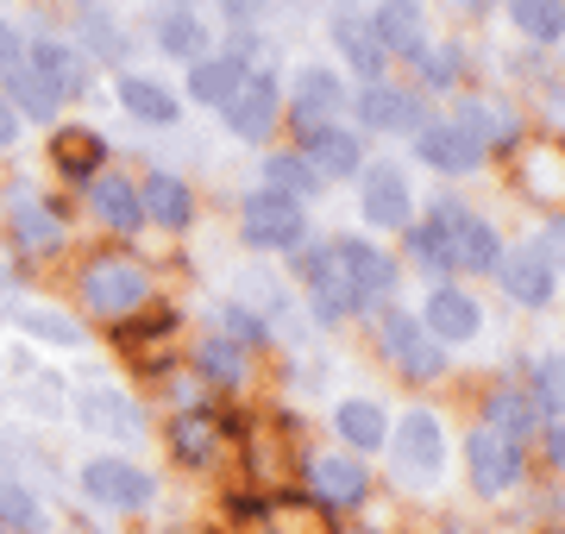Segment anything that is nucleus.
Here are the masks:
<instances>
[{
	"label": "nucleus",
	"instance_id": "f257e3e1",
	"mask_svg": "<svg viewBox=\"0 0 565 534\" xmlns=\"http://www.w3.org/2000/svg\"><path fill=\"white\" fill-rule=\"evenodd\" d=\"M82 302L102 314V321H126L132 309L151 302V284H145V270L126 265V258H95V265L82 270Z\"/></svg>",
	"mask_w": 565,
	"mask_h": 534
},
{
	"label": "nucleus",
	"instance_id": "f03ea898",
	"mask_svg": "<svg viewBox=\"0 0 565 534\" xmlns=\"http://www.w3.org/2000/svg\"><path fill=\"white\" fill-rule=\"evenodd\" d=\"M245 246L258 252H296L308 239V214L302 202H289L277 189H258V195H245Z\"/></svg>",
	"mask_w": 565,
	"mask_h": 534
},
{
	"label": "nucleus",
	"instance_id": "7ed1b4c3",
	"mask_svg": "<svg viewBox=\"0 0 565 534\" xmlns=\"http://www.w3.org/2000/svg\"><path fill=\"white\" fill-rule=\"evenodd\" d=\"M277 76L270 70H252V76H239V88L226 95V126H233V139H245V145H264L270 139V126H277Z\"/></svg>",
	"mask_w": 565,
	"mask_h": 534
},
{
	"label": "nucleus",
	"instance_id": "20e7f679",
	"mask_svg": "<svg viewBox=\"0 0 565 534\" xmlns=\"http://www.w3.org/2000/svg\"><path fill=\"white\" fill-rule=\"evenodd\" d=\"M345 107V83L327 70V63H302L296 70V95H289V114H296V132H321L333 126V114Z\"/></svg>",
	"mask_w": 565,
	"mask_h": 534
},
{
	"label": "nucleus",
	"instance_id": "39448f33",
	"mask_svg": "<svg viewBox=\"0 0 565 534\" xmlns=\"http://www.w3.org/2000/svg\"><path fill=\"white\" fill-rule=\"evenodd\" d=\"M377 340H384V359L403 371V377H440L446 359H440V346L422 333V321H415V314H396V309H390L384 328H377Z\"/></svg>",
	"mask_w": 565,
	"mask_h": 534
},
{
	"label": "nucleus",
	"instance_id": "423d86ee",
	"mask_svg": "<svg viewBox=\"0 0 565 534\" xmlns=\"http://www.w3.org/2000/svg\"><path fill=\"white\" fill-rule=\"evenodd\" d=\"M465 459H471V484L484 496H503L522 484V447L515 440H503V434L478 428L471 434V447H465Z\"/></svg>",
	"mask_w": 565,
	"mask_h": 534
},
{
	"label": "nucleus",
	"instance_id": "0eeeda50",
	"mask_svg": "<svg viewBox=\"0 0 565 534\" xmlns=\"http://www.w3.org/2000/svg\"><path fill=\"white\" fill-rule=\"evenodd\" d=\"M333 265H340L345 289L359 296V309L371 302V296H384V289L396 284V258L377 252L371 239H333Z\"/></svg>",
	"mask_w": 565,
	"mask_h": 534
},
{
	"label": "nucleus",
	"instance_id": "6e6552de",
	"mask_svg": "<svg viewBox=\"0 0 565 534\" xmlns=\"http://www.w3.org/2000/svg\"><path fill=\"white\" fill-rule=\"evenodd\" d=\"M415 151H422V164L446 170V177H471V170L484 164V145L471 139L459 120H434L415 132Z\"/></svg>",
	"mask_w": 565,
	"mask_h": 534
},
{
	"label": "nucleus",
	"instance_id": "1a4fd4ad",
	"mask_svg": "<svg viewBox=\"0 0 565 534\" xmlns=\"http://www.w3.org/2000/svg\"><path fill=\"white\" fill-rule=\"evenodd\" d=\"M82 491L107 510H139V503H151V478L126 459H95V466H82Z\"/></svg>",
	"mask_w": 565,
	"mask_h": 534
},
{
	"label": "nucleus",
	"instance_id": "9d476101",
	"mask_svg": "<svg viewBox=\"0 0 565 534\" xmlns=\"http://www.w3.org/2000/svg\"><path fill=\"white\" fill-rule=\"evenodd\" d=\"M364 132H422V102L390 83H364V95H352Z\"/></svg>",
	"mask_w": 565,
	"mask_h": 534
},
{
	"label": "nucleus",
	"instance_id": "9b49d317",
	"mask_svg": "<svg viewBox=\"0 0 565 534\" xmlns=\"http://www.w3.org/2000/svg\"><path fill=\"white\" fill-rule=\"evenodd\" d=\"M396 459H403V472L408 478H440V466H446V440H440V421L427 409H408L403 415V428H396Z\"/></svg>",
	"mask_w": 565,
	"mask_h": 534
},
{
	"label": "nucleus",
	"instance_id": "f8f14e48",
	"mask_svg": "<svg viewBox=\"0 0 565 534\" xmlns=\"http://www.w3.org/2000/svg\"><path fill=\"white\" fill-rule=\"evenodd\" d=\"M415 202H408V177L396 164H371L364 170V221L371 226H396L403 233Z\"/></svg>",
	"mask_w": 565,
	"mask_h": 534
},
{
	"label": "nucleus",
	"instance_id": "ddd939ff",
	"mask_svg": "<svg viewBox=\"0 0 565 534\" xmlns=\"http://www.w3.org/2000/svg\"><path fill=\"white\" fill-rule=\"evenodd\" d=\"M302 164L321 177V183H340L352 170H364V145L345 132V126H321V132H308L302 139Z\"/></svg>",
	"mask_w": 565,
	"mask_h": 534
},
{
	"label": "nucleus",
	"instance_id": "4468645a",
	"mask_svg": "<svg viewBox=\"0 0 565 534\" xmlns=\"http://www.w3.org/2000/svg\"><path fill=\"white\" fill-rule=\"evenodd\" d=\"M553 258H541V252H509V258H497V277H503V289L522 302V309H546L553 302Z\"/></svg>",
	"mask_w": 565,
	"mask_h": 534
},
{
	"label": "nucleus",
	"instance_id": "2eb2a0df",
	"mask_svg": "<svg viewBox=\"0 0 565 534\" xmlns=\"http://www.w3.org/2000/svg\"><path fill=\"white\" fill-rule=\"evenodd\" d=\"M371 32H377V44H384V57H422V44H427L422 0H384Z\"/></svg>",
	"mask_w": 565,
	"mask_h": 534
},
{
	"label": "nucleus",
	"instance_id": "dca6fc26",
	"mask_svg": "<svg viewBox=\"0 0 565 534\" xmlns=\"http://www.w3.org/2000/svg\"><path fill=\"white\" fill-rule=\"evenodd\" d=\"M478 328H484V314H478V302L465 296V289H434L427 296V333L434 340H446V346H459V340H478Z\"/></svg>",
	"mask_w": 565,
	"mask_h": 534
},
{
	"label": "nucleus",
	"instance_id": "f3484780",
	"mask_svg": "<svg viewBox=\"0 0 565 534\" xmlns=\"http://www.w3.org/2000/svg\"><path fill=\"white\" fill-rule=\"evenodd\" d=\"M25 63H32V76H39L57 102H70V95H82L88 88V63L70 51V44H51V39H39L32 51H25Z\"/></svg>",
	"mask_w": 565,
	"mask_h": 534
},
{
	"label": "nucleus",
	"instance_id": "a211bd4d",
	"mask_svg": "<svg viewBox=\"0 0 565 534\" xmlns=\"http://www.w3.org/2000/svg\"><path fill=\"white\" fill-rule=\"evenodd\" d=\"M333 44H340V57L359 70L364 83H377V76H384V63H390V57H384V44H377L371 20H359L352 7H340V13H333Z\"/></svg>",
	"mask_w": 565,
	"mask_h": 534
},
{
	"label": "nucleus",
	"instance_id": "6ab92c4d",
	"mask_svg": "<svg viewBox=\"0 0 565 534\" xmlns=\"http://www.w3.org/2000/svg\"><path fill=\"white\" fill-rule=\"evenodd\" d=\"M315 496L321 503H333V510H345V503H364V491H371V478H364L359 452H327V459H315Z\"/></svg>",
	"mask_w": 565,
	"mask_h": 534
},
{
	"label": "nucleus",
	"instance_id": "aec40b11",
	"mask_svg": "<svg viewBox=\"0 0 565 534\" xmlns=\"http://www.w3.org/2000/svg\"><path fill=\"white\" fill-rule=\"evenodd\" d=\"M302 277H308V289H315V309H321L327 321H340V314L359 309V296L345 289L340 265H333V246H315V252H308V258H302Z\"/></svg>",
	"mask_w": 565,
	"mask_h": 534
},
{
	"label": "nucleus",
	"instance_id": "412c9836",
	"mask_svg": "<svg viewBox=\"0 0 565 534\" xmlns=\"http://www.w3.org/2000/svg\"><path fill=\"white\" fill-rule=\"evenodd\" d=\"M151 39H158V51H170V57H189V63L207 57V51H202V44H207L202 13H195V7H177V0L151 13Z\"/></svg>",
	"mask_w": 565,
	"mask_h": 534
},
{
	"label": "nucleus",
	"instance_id": "4be33fe9",
	"mask_svg": "<svg viewBox=\"0 0 565 534\" xmlns=\"http://www.w3.org/2000/svg\"><path fill=\"white\" fill-rule=\"evenodd\" d=\"M88 202H95V214H102L114 233H132V226L145 221L139 189L126 183V177H114V170H95V177H88Z\"/></svg>",
	"mask_w": 565,
	"mask_h": 534
},
{
	"label": "nucleus",
	"instance_id": "5701e85b",
	"mask_svg": "<svg viewBox=\"0 0 565 534\" xmlns=\"http://www.w3.org/2000/svg\"><path fill=\"white\" fill-rule=\"evenodd\" d=\"M139 207H145L158 226H189V214H195V202H189V183H182V177H170V170H151V177H145Z\"/></svg>",
	"mask_w": 565,
	"mask_h": 534
},
{
	"label": "nucleus",
	"instance_id": "b1692460",
	"mask_svg": "<svg viewBox=\"0 0 565 534\" xmlns=\"http://www.w3.org/2000/svg\"><path fill=\"white\" fill-rule=\"evenodd\" d=\"M0 88H7L0 102L13 107V114H25V120H51V114H57V95H51V88L32 76V63H25V57L0 70Z\"/></svg>",
	"mask_w": 565,
	"mask_h": 534
},
{
	"label": "nucleus",
	"instance_id": "393cba45",
	"mask_svg": "<svg viewBox=\"0 0 565 534\" xmlns=\"http://www.w3.org/2000/svg\"><path fill=\"white\" fill-rule=\"evenodd\" d=\"M102 132H88V126H63L57 139H51V164L63 170V177H95L102 170Z\"/></svg>",
	"mask_w": 565,
	"mask_h": 534
},
{
	"label": "nucleus",
	"instance_id": "a878e982",
	"mask_svg": "<svg viewBox=\"0 0 565 534\" xmlns=\"http://www.w3.org/2000/svg\"><path fill=\"white\" fill-rule=\"evenodd\" d=\"M120 107L132 120H151V126H170L177 120V95L151 76H120Z\"/></svg>",
	"mask_w": 565,
	"mask_h": 534
},
{
	"label": "nucleus",
	"instance_id": "bb28decb",
	"mask_svg": "<svg viewBox=\"0 0 565 534\" xmlns=\"http://www.w3.org/2000/svg\"><path fill=\"white\" fill-rule=\"evenodd\" d=\"M13 239H20L25 252H57L63 246V221L44 202L20 195V207H13Z\"/></svg>",
	"mask_w": 565,
	"mask_h": 534
},
{
	"label": "nucleus",
	"instance_id": "cd10ccee",
	"mask_svg": "<svg viewBox=\"0 0 565 534\" xmlns=\"http://www.w3.org/2000/svg\"><path fill=\"white\" fill-rule=\"evenodd\" d=\"M239 76H245V70L233 57H195V63H189V95H195L202 107H221L226 95L239 88Z\"/></svg>",
	"mask_w": 565,
	"mask_h": 534
},
{
	"label": "nucleus",
	"instance_id": "c85d7f7f",
	"mask_svg": "<svg viewBox=\"0 0 565 534\" xmlns=\"http://www.w3.org/2000/svg\"><path fill=\"white\" fill-rule=\"evenodd\" d=\"M82 421H88L95 434H114V440H132V434H139L132 403L114 396V391H88V396H82Z\"/></svg>",
	"mask_w": 565,
	"mask_h": 534
},
{
	"label": "nucleus",
	"instance_id": "c756f323",
	"mask_svg": "<svg viewBox=\"0 0 565 534\" xmlns=\"http://www.w3.org/2000/svg\"><path fill=\"white\" fill-rule=\"evenodd\" d=\"M333 421H340V440L352 452H371V447H384V434H390V421H384V409H377V403H340V415H333Z\"/></svg>",
	"mask_w": 565,
	"mask_h": 534
},
{
	"label": "nucleus",
	"instance_id": "7c9ffc66",
	"mask_svg": "<svg viewBox=\"0 0 565 534\" xmlns=\"http://www.w3.org/2000/svg\"><path fill=\"white\" fill-rule=\"evenodd\" d=\"M264 183L277 189V195H289V202H296V195H321V177H315V170L302 164V151H277V158H264Z\"/></svg>",
	"mask_w": 565,
	"mask_h": 534
},
{
	"label": "nucleus",
	"instance_id": "2f4dec72",
	"mask_svg": "<svg viewBox=\"0 0 565 534\" xmlns=\"http://www.w3.org/2000/svg\"><path fill=\"white\" fill-rule=\"evenodd\" d=\"M0 528H13V534H44L39 496L25 491L20 478H0Z\"/></svg>",
	"mask_w": 565,
	"mask_h": 534
},
{
	"label": "nucleus",
	"instance_id": "473e14b6",
	"mask_svg": "<svg viewBox=\"0 0 565 534\" xmlns=\"http://www.w3.org/2000/svg\"><path fill=\"white\" fill-rule=\"evenodd\" d=\"M509 13H515V25H522L527 39L559 44V32H565V20H559V0H509Z\"/></svg>",
	"mask_w": 565,
	"mask_h": 534
},
{
	"label": "nucleus",
	"instance_id": "72a5a7b5",
	"mask_svg": "<svg viewBox=\"0 0 565 534\" xmlns=\"http://www.w3.org/2000/svg\"><path fill=\"white\" fill-rule=\"evenodd\" d=\"M82 44H88L95 57H107V63H120V57H126V32L107 20L102 7H88V13H82Z\"/></svg>",
	"mask_w": 565,
	"mask_h": 534
},
{
	"label": "nucleus",
	"instance_id": "f704fd0d",
	"mask_svg": "<svg viewBox=\"0 0 565 534\" xmlns=\"http://www.w3.org/2000/svg\"><path fill=\"white\" fill-rule=\"evenodd\" d=\"M20 328L32 333V340H57V346H82V328L70 321V314H57V309H20Z\"/></svg>",
	"mask_w": 565,
	"mask_h": 534
},
{
	"label": "nucleus",
	"instance_id": "c9c22d12",
	"mask_svg": "<svg viewBox=\"0 0 565 534\" xmlns=\"http://www.w3.org/2000/svg\"><path fill=\"white\" fill-rule=\"evenodd\" d=\"M202 371L207 377H221V384H239L245 377V352H239V340H202Z\"/></svg>",
	"mask_w": 565,
	"mask_h": 534
},
{
	"label": "nucleus",
	"instance_id": "e433bc0d",
	"mask_svg": "<svg viewBox=\"0 0 565 534\" xmlns=\"http://www.w3.org/2000/svg\"><path fill=\"white\" fill-rule=\"evenodd\" d=\"M415 63H422V76H427L434 88L459 83V70H465V57H459V44H452V39H446V44L427 39V44H422V57H415Z\"/></svg>",
	"mask_w": 565,
	"mask_h": 534
},
{
	"label": "nucleus",
	"instance_id": "4c0bfd02",
	"mask_svg": "<svg viewBox=\"0 0 565 534\" xmlns=\"http://www.w3.org/2000/svg\"><path fill=\"white\" fill-rule=\"evenodd\" d=\"M490 434H503V440H522V434H527V403L515 391L490 396Z\"/></svg>",
	"mask_w": 565,
	"mask_h": 534
},
{
	"label": "nucleus",
	"instance_id": "58836bf2",
	"mask_svg": "<svg viewBox=\"0 0 565 534\" xmlns=\"http://www.w3.org/2000/svg\"><path fill=\"white\" fill-rule=\"evenodd\" d=\"M207 440H214L207 421H195V415H182V421H177V452H182V459H202Z\"/></svg>",
	"mask_w": 565,
	"mask_h": 534
},
{
	"label": "nucleus",
	"instance_id": "ea45409f",
	"mask_svg": "<svg viewBox=\"0 0 565 534\" xmlns=\"http://www.w3.org/2000/svg\"><path fill=\"white\" fill-rule=\"evenodd\" d=\"M277 534H327L321 515H296V510H277Z\"/></svg>",
	"mask_w": 565,
	"mask_h": 534
},
{
	"label": "nucleus",
	"instance_id": "a19ab883",
	"mask_svg": "<svg viewBox=\"0 0 565 534\" xmlns=\"http://www.w3.org/2000/svg\"><path fill=\"white\" fill-rule=\"evenodd\" d=\"M20 57H25V51H20V32L0 20V70H7V63H20Z\"/></svg>",
	"mask_w": 565,
	"mask_h": 534
},
{
	"label": "nucleus",
	"instance_id": "79ce46f5",
	"mask_svg": "<svg viewBox=\"0 0 565 534\" xmlns=\"http://www.w3.org/2000/svg\"><path fill=\"white\" fill-rule=\"evenodd\" d=\"M221 7H226V20L233 25H245V20H258L264 13V0H221Z\"/></svg>",
	"mask_w": 565,
	"mask_h": 534
},
{
	"label": "nucleus",
	"instance_id": "37998d69",
	"mask_svg": "<svg viewBox=\"0 0 565 534\" xmlns=\"http://www.w3.org/2000/svg\"><path fill=\"white\" fill-rule=\"evenodd\" d=\"M13 139H20V114H13V107L0 102V151H7Z\"/></svg>",
	"mask_w": 565,
	"mask_h": 534
},
{
	"label": "nucleus",
	"instance_id": "c03bdc74",
	"mask_svg": "<svg viewBox=\"0 0 565 534\" xmlns=\"http://www.w3.org/2000/svg\"><path fill=\"white\" fill-rule=\"evenodd\" d=\"M446 7H459V13H484L490 0H446Z\"/></svg>",
	"mask_w": 565,
	"mask_h": 534
},
{
	"label": "nucleus",
	"instance_id": "a18cd8bd",
	"mask_svg": "<svg viewBox=\"0 0 565 534\" xmlns=\"http://www.w3.org/2000/svg\"><path fill=\"white\" fill-rule=\"evenodd\" d=\"M177 7H195V0H177Z\"/></svg>",
	"mask_w": 565,
	"mask_h": 534
}]
</instances>
